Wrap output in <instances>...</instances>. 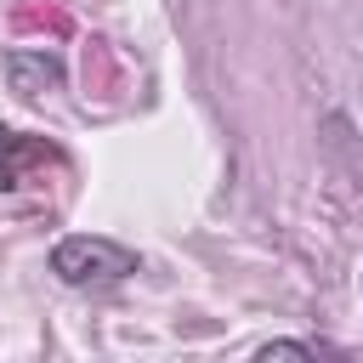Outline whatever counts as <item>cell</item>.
Returning a JSON list of instances; mask_svg holds the SVG:
<instances>
[{"label": "cell", "mask_w": 363, "mask_h": 363, "mask_svg": "<svg viewBox=\"0 0 363 363\" xmlns=\"http://www.w3.org/2000/svg\"><path fill=\"white\" fill-rule=\"evenodd\" d=\"M51 272L74 289H91V284H119L136 272V250H125L119 238H102V233H68L57 238L51 250Z\"/></svg>", "instance_id": "6da1fadb"}, {"label": "cell", "mask_w": 363, "mask_h": 363, "mask_svg": "<svg viewBox=\"0 0 363 363\" xmlns=\"http://www.w3.org/2000/svg\"><path fill=\"white\" fill-rule=\"evenodd\" d=\"M6 79L17 96H45L62 85V57L57 51H6Z\"/></svg>", "instance_id": "7a4b0ae2"}, {"label": "cell", "mask_w": 363, "mask_h": 363, "mask_svg": "<svg viewBox=\"0 0 363 363\" xmlns=\"http://www.w3.org/2000/svg\"><path fill=\"white\" fill-rule=\"evenodd\" d=\"M23 159H57V153L40 142H23L17 130H0V182L6 187H23Z\"/></svg>", "instance_id": "3957f363"}, {"label": "cell", "mask_w": 363, "mask_h": 363, "mask_svg": "<svg viewBox=\"0 0 363 363\" xmlns=\"http://www.w3.org/2000/svg\"><path fill=\"white\" fill-rule=\"evenodd\" d=\"M255 357H340V346H329V340H267Z\"/></svg>", "instance_id": "277c9868"}]
</instances>
